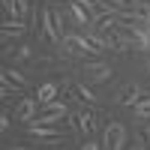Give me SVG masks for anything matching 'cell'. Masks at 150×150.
I'll use <instances>...</instances> for the list:
<instances>
[{
  "instance_id": "obj_2",
  "label": "cell",
  "mask_w": 150,
  "mask_h": 150,
  "mask_svg": "<svg viewBox=\"0 0 150 150\" xmlns=\"http://www.w3.org/2000/svg\"><path fill=\"white\" fill-rule=\"evenodd\" d=\"M102 144H105V150H123V147L129 144V129H126V123H120V120L105 123V129H102Z\"/></svg>"
},
{
  "instance_id": "obj_14",
  "label": "cell",
  "mask_w": 150,
  "mask_h": 150,
  "mask_svg": "<svg viewBox=\"0 0 150 150\" xmlns=\"http://www.w3.org/2000/svg\"><path fill=\"white\" fill-rule=\"evenodd\" d=\"M30 57H33V48H30V45H18L15 54H12V60H15V63H24V60H30Z\"/></svg>"
},
{
  "instance_id": "obj_5",
  "label": "cell",
  "mask_w": 150,
  "mask_h": 150,
  "mask_svg": "<svg viewBox=\"0 0 150 150\" xmlns=\"http://www.w3.org/2000/svg\"><path fill=\"white\" fill-rule=\"evenodd\" d=\"M81 75H84L87 84H108L111 75H114V69H111L108 63H84Z\"/></svg>"
},
{
  "instance_id": "obj_6",
  "label": "cell",
  "mask_w": 150,
  "mask_h": 150,
  "mask_svg": "<svg viewBox=\"0 0 150 150\" xmlns=\"http://www.w3.org/2000/svg\"><path fill=\"white\" fill-rule=\"evenodd\" d=\"M39 108H42V105H39V99H36V96H21L18 105H15V120H21V123H33Z\"/></svg>"
},
{
  "instance_id": "obj_1",
  "label": "cell",
  "mask_w": 150,
  "mask_h": 150,
  "mask_svg": "<svg viewBox=\"0 0 150 150\" xmlns=\"http://www.w3.org/2000/svg\"><path fill=\"white\" fill-rule=\"evenodd\" d=\"M63 51L69 54V57H87V54H102L99 48L90 42V36L87 33H66L63 36Z\"/></svg>"
},
{
  "instance_id": "obj_23",
  "label": "cell",
  "mask_w": 150,
  "mask_h": 150,
  "mask_svg": "<svg viewBox=\"0 0 150 150\" xmlns=\"http://www.w3.org/2000/svg\"><path fill=\"white\" fill-rule=\"evenodd\" d=\"M9 150H30V147H24V144H12Z\"/></svg>"
},
{
  "instance_id": "obj_22",
  "label": "cell",
  "mask_w": 150,
  "mask_h": 150,
  "mask_svg": "<svg viewBox=\"0 0 150 150\" xmlns=\"http://www.w3.org/2000/svg\"><path fill=\"white\" fill-rule=\"evenodd\" d=\"M0 129H3V132L9 129V114H6V111H3V114H0Z\"/></svg>"
},
{
  "instance_id": "obj_17",
  "label": "cell",
  "mask_w": 150,
  "mask_h": 150,
  "mask_svg": "<svg viewBox=\"0 0 150 150\" xmlns=\"http://www.w3.org/2000/svg\"><path fill=\"white\" fill-rule=\"evenodd\" d=\"M75 90H78V96H84L87 102H96V96L90 93V87H87V81H81V84H75Z\"/></svg>"
},
{
  "instance_id": "obj_10",
  "label": "cell",
  "mask_w": 150,
  "mask_h": 150,
  "mask_svg": "<svg viewBox=\"0 0 150 150\" xmlns=\"http://www.w3.org/2000/svg\"><path fill=\"white\" fill-rule=\"evenodd\" d=\"M69 18H72V24L75 27H81V30H90L93 27V21H90V12H87L78 0H72L69 3Z\"/></svg>"
},
{
  "instance_id": "obj_11",
  "label": "cell",
  "mask_w": 150,
  "mask_h": 150,
  "mask_svg": "<svg viewBox=\"0 0 150 150\" xmlns=\"http://www.w3.org/2000/svg\"><path fill=\"white\" fill-rule=\"evenodd\" d=\"M57 93H60V84L57 81H45V84H39V90H36V99H39V105H48V102L57 99Z\"/></svg>"
},
{
  "instance_id": "obj_9",
  "label": "cell",
  "mask_w": 150,
  "mask_h": 150,
  "mask_svg": "<svg viewBox=\"0 0 150 150\" xmlns=\"http://www.w3.org/2000/svg\"><path fill=\"white\" fill-rule=\"evenodd\" d=\"M27 135H30V138H36V141H54V138H60V129L33 120V123H27Z\"/></svg>"
},
{
  "instance_id": "obj_16",
  "label": "cell",
  "mask_w": 150,
  "mask_h": 150,
  "mask_svg": "<svg viewBox=\"0 0 150 150\" xmlns=\"http://www.w3.org/2000/svg\"><path fill=\"white\" fill-rule=\"evenodd\" d=\"M0 3H3L6 15H12V18H18V15H21V9H18V0H0Z\"/></svg>"
},
{
  "instance_id": "obj_4",
  "label": "cell",
  "mask_w": 150,
  "mask_h": 150,
  "mask_svg": "<svg viewBox=\"0 0 150 150\" xmlns=\"http://www.w3.org/2000/svg\"><path fill=\"white\" fill-rule=\"evenodd\" d=\"M39 21H42V36H45L51 45H60V42H63L66 33L60 30V24H57V18H54V9H42V12H39Z\"/></svg>"
},
{
  "instance_id": "obj_7",
  "label": "cell",
  "mask_w": 150,
  "mask_h": 150,
  "mask_svg": "<svg viewBox=\"0 0 150 150\" xmlns=\"http://www.w3.org/2000/svg\"><path fill=\"white\" fill-rule=\"evenodd\" d=\"M144 93H147V90H144L138 81H129V84L117 93V102H120V105H126V108H135V105L144 99Z\"/></svg>"
},
{
  "instance_id": "obj_24",
  "label": "cell",
  "mask_w": 150,
  "mask_h": 150,
  "mask_svg": "<svg viewBox=\"0 0 150 150\" xmlns=\"http://www.w3.org/2000/svg\"><path fill=\"white\" fill-rule=\"evenodd\" d=\"M144 141H147V144H150V126H147V129H144Z\"/></svg>"
},
{
  "instance_id": "obj_21",
  "label": "cell",
  "mask_w": 150,
  "mask_h": 150,
  "mask_svg": "<svg viewBox=\"0 0 150 150\" xmlns=\"http://www.w3.org/2000/svg\"><path fill=\"white\" fill-rule=\"evenodd\" d=\"M18 9H21V15H27L30 12V0H18Z\"/></svg>"
},
{
  "instance_id": "obj_25",
  "label": "cell",
  "mask_w": 150,
  "mask_h": 150,
  "mask_svg": "<svg viewBox=\"0 0 150 150\" xmlns=\"http://www.w3.org/2000/svg\"><path fill=\"white\" fill-rule=\"evenodd\" d=\"M147 93H150V90H147Z\"/></svg>"
},
{
  "instance_id": "obj_26",
  "label": "cell",
  "mask_w": 150,
  "mask_h": 150,
  "mask_svg": "<svg viewBox=\"0 0 150 150\" xmlns=\"http://www.w3.org/2000/svg\"><path fill=\"white\" fill-rule=\"evenodd\" d=\"M147 72H150V69H147Z\"/></svg>"
},
{
  "instance_id": "obj_8",
  "label": "cell",
  "mask_w": 150,
  "mask_h": 150,
  "mask_svg": "<svg viewBox=\"0 0 150 150\" xmlns=\"http://www.w3.org/2000/svg\"><path fill=\"white\" fill-rule=\"evenodd\" d=\"M27 33V24H24L21 18H6L3 24H0V42L9 45V39H18V36Z\"/></svg>"
},
{
  "instance_id": "obj_13",
  "label": "cell",
  "mask_w": 150,
  "mask_h": 150,
  "mask_svg": "<svg viewBox=\"0 0 150 150\" xmlns=\"http://www.w3.org/2000/svg\"><path fill=\"white\" fill-rule=\"evenodd\" d=\"M132 111H135V117H138V120H150V93H147Z\"/></svg>"
},
{
  "instance_id": "obj_12",
  "label": "cell",
  "mask_w": 150,
  "mask_h": 150,
  "mask_svg": "<svg viewBox=\"0 0 150 150\" xmlns=\"http://www.w3.org/2000/svg\"><path fill=\"white\" fill-rule=\"evenodd\" d=\"M21 90H24V87H18V84H15V81H12L9 75H6V72L0 75V96H3V99H12V96H21Z\"/></svg>"
},
{
  "instance_id": "obj_19",
  "label": "cell",
  "mask_w": 150,
  "mask_h": 150,
  "mask_svg": "<svg viewBox=\"0 0 150 150\" xmlns=\"http://www.w3.org/2000/svg\"><path fill=\"white\" fill-rule=\"evenodd\" d=\"M108 6H114V9H129V0H105Z\"/></svg>"
},
{
  "instance_id": "obj_15",
  "label": "cell",
  "mask_w": 150,
  "mask_h": 150,
  "mask_svg": "<svg viewBox=\"0 0 150 150\" xmlns=\"http://www.w3.org/2000/svg\"><path fill=\"white\" fill-rule=\"evenodd\" d=\"M3 72H6V75H9V78L15 81L18 87H24V90H27V87H30V81L24 78V72H21V69H3Z\"/></svg>"
},
{
  "instance_id": "obj_3",
  "label": "cell",
  "mask_w": 150,
  "mask_h": 150,
  "mask_svg": "<svg viewBox=\"0 0 150 150\" xmlns=\"http://www.w3.org/2000/svg\"><path fill=\"white\" fill-rule=\"evenodd\" d=\"M69 126L78 129L81 135H90L93 129H99V123H96V114H93V111H87V108H75V111H69Z\"/></svg>"
},
{
  "instance_id": "obj_20",
  "label": "cell",
  "mask_w": 150,
  "mask_h": 150,
  "mask_svg": "<svg viewBox=\"0 0 150 150\" xmlns=\"http://www.w3.org/2000/svg\"><path fill=\"white\" fill-rule=\"evenodd\" d=\"M81 150H102V147H99V141H90V138H87V141L81 144Z\"/></svg>"
},
{
  "instance_id": "obj_18",
  "label": "cell",
  "mask_w": 150,
  "mask_h": 150,
  "mask_svg": "<svg viewBox=\"0 0 150 150\" xmlns=\"http://www.w3.org/2000/svg\"><path fill=\"white\" fill-rule=\"evenodd\" d=\"M132 150H147V147H144V132L132 138Z\"/></svg>"
}]
</instances>
